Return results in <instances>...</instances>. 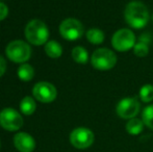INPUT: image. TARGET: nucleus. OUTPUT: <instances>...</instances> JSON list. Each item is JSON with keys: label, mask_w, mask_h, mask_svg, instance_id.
I'll return each mask as SVG.
<instances>
[{"label": "nucleus", "mask_w": 153, "mask_h": 152, "mask_svg": "<svg viewBox=\"0 0 153 152\" xmlns=\"http://www.w3.org/2000/svg\"><path fill=\"white\" fill-rule=\"evenodd\" d=\"M5 70H6V62H5V59L0 55V77L3 75Z\"/></svg>", "instance_id": "4be33fe9"}, {"label": "nucleus", "mask_w": 153, "mask_h": 152, "mask_svg": "<svg viewBox=\"0 0 153 152\" xmlns=\"http://www.w3.org/2000/svg\"><path fill=\"white\" fill-rule=\"evenodd\" d=\"M45 52L51 59H59L62 54V47L56 41H49L45 44Z\"/></svg>", "instance_id": "4468645a"}, {"label": "nucleus", "mask_w": 153, "mask_h": 152, "mask_svg": "<svg viewBox=\"0 0 153 152\" xmlns=\"http://www.w3.org/2000/svg\"><path fill=\"white\" fill-rule=\"evenodd\" d=\"M152 21H153V14H152Z\"/></svg>", "instance_id": "5701e85b"}, {"label": "nucleus", "mask_w": 153, "mask_h": 152, "mask_svg": "<svg viewBox=\"0 0 153 152\" xmlns=\"http://www.w3.org/2000/svg\"><path fill=\"white\" fill-rule=\"evenodd\" d=\"M95 136L93 131L85 127H77L71 132L70 142L77 149H87L94 143Z\"/></svg>", "instance_id": "6e6552de"}, {"label": "nucleus", "mask_w": 153, "mask_h": 152, "mask_svg": "<svg viewBox=\"0 0 153 152\" xmlns=\"http://www.w3.org/2000/svg\"><path fill=\"white\" fill-rule=\"evenodd\" d=\"M140 99L145 103H149L153 100V85H143L140 89Z\"/></svg>", "instance_id": "6ab92c4d"}, {"label": "nucleus", "mask_w": 153, "mask_h": 152, "mask_svg": "<svg viewBox=\"0 0 153 152\" xmlns=\"http://www.w3.org/2000/svg\"><path fill=\"white\" fill-rule=\"evenodd\" d=\"M34 98L43 103H50L54 101L57 96V91L53 85L47 81H41L38 82L33 87L32 91Z\"/></svg>", "instance_id": "9d476101"}, {"label": "nucleus", "mask_w": 153, "mask_h": 152, "mask_svg": "<svg viewBox=\"0 0 153 152\" xmlns=\"http://www.w3.org/2000/svg\"><path fill=\"white\" fill-rule=\"evenodd\" d=\"M72 57L78 64H87L89 61V53L85 48L81 46H76L72 50Z\"/></svg>", "instance_id": "f3484780"}, {"label": "nucleus", "mask_w": 153, "mask_h": 152, "mask_svg": "<svg viewBox=\"0 0 153 152\" xmlns=\"http://www.w3.org/2000/svg\"><path fill=\"white\" fill-rule=\"evenodd\" d=\"M142 120L148 128L153 130V104H150L144 108L142 112Z\"/></svg>", "instance_id": "aec40b11"}, {"label": "nucleus", "mask_w": 153, "mask_h": 152, "mask_svg": "<svg viewBox=\"0 0 153 152\" xmlns=\"http://www.w3.org/2000/svg\"><path fill=\"white\" fill-rule=\"evenodd\" d=\"M25 37L29 43L36 46L46 44L49 38L48 27L43 21L38 19L31 20L25 27Z\"/></svg>", "instance_id": "f03ea898"}, {"label": "nucleus", "mask_w": 153, "mask_h": 152, "mask_svg": "<svg viewBox=\"0 0 153 152\" xmlns=\"http://www.w3.org/2000/svg\"><path fill=\"white\" fill-rule=\"evenodd\" d=\"M14 145L20 152H32L36 148L34 139L26 132H19L14 136Z\"/></svg>", "instance_id": "9b49d317"}, {"label": "nucleus", "mask_w": 153, "mask_h": 152, "mask_svg": "<svg viewBox=\"0 0 153 152\" xmlns=\"http://www.w3.org/2000/svg\"><path fill=\"white\" fill-rule=\"evenodd\" d=\"M117 55L108 48H98L93 52L91 64L93 68L99 71H108L117 65Z\"/></svg>", "instance_id": "7ed1b4c3"}, {"label": "nucleus", "mask_w": 153, "mask_h": 152, "mask_svg": "<svg viewBox=\"0 0 153 152\" xmlns=\"http://www.w3.org/2000/svg\"><path fill=\"white\" fill-rule=\"evenodd\" d=\"M144 122L142 119H137V118H132V119L128 120L126 126V131L131 136H137L140 134L144 129Z\"/></svg>", "instance_id": "f8f14e48"}, {"label": "nucleus", "mask_w": 153, "mask_h": 152, "mask_svg": "<svg viewBox=\"0 0 153 152\" xmlns=\"http://www.w3.org/2000/svg\"><path fill=\"white\" fill-rule=\"evenodd\" d=\"M5 53L7 57L14 63H25L31 55V49L27 43L21 40L12 41L6 46Z\"/></svg>", "instance_id": "20e7f679"}, {"label": "nucleus", "mask_w": 153, "mask_h": 152, "mask_svg": "<svg viewBox=\"0 0 153 152\" xmlns=\"http://www.w3.org/2000/svg\"><path fill=\"white\" fill-rule=\"evenodd\" d=\"M36 108V104L34 102V100L32 99L29 96H26L24 97L20 102V110L21 112L26 116H30L34 113Z\"/></svg>", "instance_id": "dca6fc26"}, {"label": "nucleus", "mask_w": 153, "mask_h": 152, "mask_svg": "<svg viewBox=\"0 0 153 152\" xmlns=\"http://www.w3.org/2000/svg\"><path fill=\"white\" fill-rule=\"evenodd\" d=\"M87 40L93 45H100L104 42L105 35L103 30L99 28H91L85 33Z\"/></svg>", "instance_id": "2eb2a0df"}, {"label": "nucleus", "mask_w": 153, "mask_h": 152, "mask_svg": "<svg viewBox=\"0 0 153 152\" xmlns=\"http://www.w3.org/2000/svg\"><path fill=\"white\" fill-rule=\"evenodd\" d=\"M141 110V103L135 97L122 98L116 106V113L120 118L125 120H130L137 118Z\"/></svg>", "instance_id": "0eeeda50"}, {"label": "nucleus", "mask_w": 153, "mask_h": 152, "mask_svg": "<svg viewBox=\"0 0 153 152\" xmlns=\"http://www.w3.org/2000/svg\"><path fill=\"white\" fill-rule=\"evenodd\" d=\"M59 33L67 41H76L85 33L82 23L74 18H68L59 25Z\"/></svg>", "instance_id": "423d86ee"}, {"label": "nucleus", "mask_w": 153, "mask_h": 152, "mask_svg": "<svg viewBox=\"0 0 153 152\" xmlns=\"http://www.w3.org/2000/svg\"><path fill=\"white\" fill-rule=\"evenodd\" d=\"M135 35L131 29H118L111 38V45L114 49L119 52H126L133 49L135 45Z\"/></svg>", "instance_id": "39448f33"}, {"label": "nucleus", "mask_w": 153, "mask_h": 152, "mask_svg": "<svg viewBox=\"0 0 153 152\" xmlns=\"http://www.w3.org/2000/svg\"><path fill=\"white\" fill-rule=\"evenodd\" d=\"M0 125L8 131H16L23 126V118L14 108H4L0 113Z\"/></svg>", "instance_id": "1a4fd4ad"}, {"label": "nucleus", "mask_w": 153, "mask_h": 152, "mask_svg": "<svg viewBox=\"0 0 153 152\" xmlns=\"http://www.w3.org/2000/svg\"><path fill=\"white\" fill-rule=\"evenodd\" d=\"M34 70L28 64H22L18 69V76L21 80L29 81L33 78Z\"/></svg>", "instance_id": "a211bd4d"}, {"label": "nucleus", "mask_w": 153, "mask_h": 152, "mask_svg": "<svg viewBox=\"0 0 153 152\" xmlns=\"http://www.w3.org/2000/svg\"><path fill=\"white\" fill-rule=\"evenodd\" d=\"M148 41H149V39H147V36H142L139 42L135 43L134 47H133V53L137 57H145L148 55V53H149Z\"/></svg>", "instance_id": "ddd939ff"}, {"label": "nucleus", "mask_w": 153, "mask_h": 152, "mask_svg": "<svg viewBox=\"0 0 153 152\" xmlns=\"http://www.w3.org/2000/svg\"><path fill=\"white\" fill-rule=\"evenodd\" d=\"M8 15V8L4 3L0 2V21L4 20Z\"/></svg>", "instance_id": "412c9836"}, {"label": "nucleus", "mask_w": 153, "mask_h": 152, "mask_svg": "<svg viewBox=\"0 0 153 152\" xmlns=\"http://www.w3.org/2000/svg\"><path fill=\"white\" fill-rule=\"evenodd\" d=\"M124 20L131 28L142 29L149 23L150 13L146 4L141 1H130L124 10Z\"/></svg>", "instance_id": "f257e3e1"}]
</instances>
